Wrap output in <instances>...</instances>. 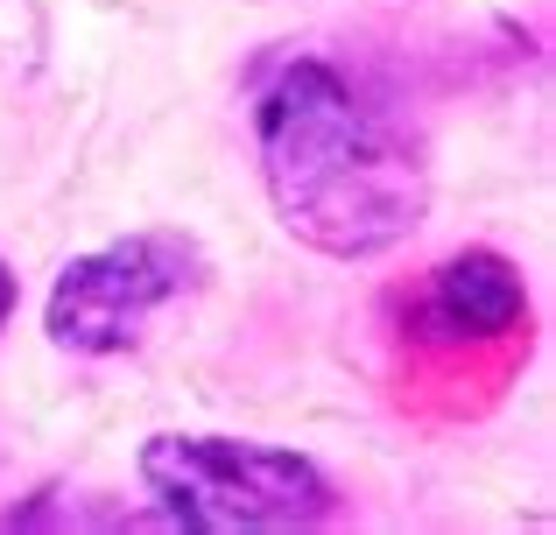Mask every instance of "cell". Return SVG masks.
<instances>
[{"instance_id": "6", "label": "cell", "mask_w": 556, "mask_h": 535, "mask_svg": "<svg viewBox=\"0 0 556 535\" xmlns=\"http://www.w3.org/2000/svg\"><path fill=\"white\" fill-rule=\"evenodd\" d=\"M8 317H14V275L0 268V324H8Z\"/></svg>"}, {"instance_id": "4", "label": "cell", "mask_w": 556, "mask_h": 535, "mask_svg": "<svg viewBox=\"0 0 556 535\" xmlns=\"http://www.w3.org/2000/svg\"><path fill=\"white\" fill-rule=\"evenodd\" d=\"M521 317H529L521 275L493 247L451 254L444 268H430V282H422V296H416V324H422V339H437V345L507 339V331H521Z\"/></svg>"}, {"instance_id": "2", "label": "cell", "mask_w": 556, "mask_h": 535, "mask_svg": "<svg viewBox=\"0 0 556 535\" xmlns=\"http://www.w3.org/2000/svg\"><path fill=\"white\" fill-rule=\"evenodd\" d=\"M141 480L177 528H317L331 522V480L296 451L247 437H149Z\"/></svg>"}, {"instance_id": "5", "label": "cell", "mask_w": 556, "mask_h": 535, "mask_svg": "<svg viewBox=\"0 0 556 535\" xmlns=\"http://www.w3.org/2000/svg\"><path fill=\"white\" fill-rule=\"evenodd\" d=\"M36 42H42L36 8H28V0H0V71H8V64H28V56H36Z\"/></svg>"}, {"instance_id": "3", "label": "cell", "mask_w": 556, "mask_h": 535, "mask_svg": "<svg viewBox=\"0 0 556 535\" xmlns=\"http://www.w3.org/2000/svg\"><path fill=\"white\" fill-rule=\"evenodd\" d=\"M198 275H204V254L184 233H127L99 254H78L56 275L42 331L85 359L127 353V345L149 339V324L169 303L198 289Z\"/></svg>"}, {"instance_id": "1", "label": "cell", "mask_w": 556, "mask_h": 535, "mask_svg": "<svg viewBox=\"0 0 556 535\" xmlns=\"http://www.w3.org/2000/svg\"><path fill=\"white\" fill-rule=\"evenodd\" d=\"M261 183L275 219L317 254L367 262L422 226L430 183L394 120L353 92L331 64L296 56L261 85L254 106Z\"/></svg>"}]
</instances>
